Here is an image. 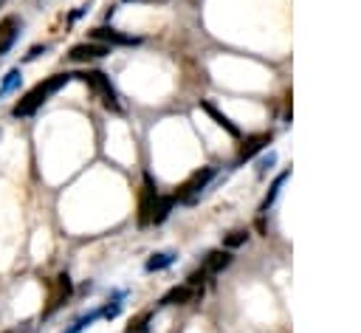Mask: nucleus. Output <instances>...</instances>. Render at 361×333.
Wrapping results in <instances>:
<instances>
[{
	"label": "nucleus",
	"instance_id": "f257e3e1",
	"mask_svg": "<svg viewBox=\"0 0 361 333\" xmlns=\"http://www.w3.org/2000/svg\"><path fill=\"white\" fill-rule=\"evenodd\" d=\"M71 79H74V74H68V71H62V74H51V76L40 79L31 91H26V94L15 102L12 116H15V119H28V116H34L45 102H49V99L54 96V94H60Z\"/></svg>",
	"mask_w": 361,
	"mask_h": 333
},
{
	"label": "nucleus",
	"instance_id": "f03ea898",
	"mask_svg": "<svg viewBox=\"0 0 361 333\" xmlns=\"http://www.w3.org/2000/svg\"><path fill=\"white\" fill-rule=\"evenodd\" d=\"M74 79H82L85 85L94 91L99 99H102V105L110 110V113H121V102H119V94H116V88H113V82H110V76L105 74V71H96V68H85V71H79V74H74Z\"/></svg>",
	"mask_w": 361,
	"mask_h": 333
},
{
	"label": "nucleus",
	"instance_id": "7ed1b4c3",
	"mask_svg": "<svg viewBox=\"0 0 361 333\" xmlns=\"http://www.w3.org/2000/svg\"><path fill=\"white\" fill-rule=\"evenodd\" d=\"M217 176V170L215 166H201V170H195L184 184H180L178 189H175V200L178 203H187V206H192V203H198V198L203 195V189L212 184V178Z\"/></svg>",
	"mask_w": 361,
	"mask_h": 333
},
{
	"label": "nucleus",
	"instance_id": "20e7f679",
	"mask_svg": "<svg viewBox=\"0 0 361 333\" xmlns=\"http://www.w3.org/2000/svg\"><path fill=\"white\" fill-rule=\"evenodd\" d=\"M74 297V280H71V274H57L54 280H51V288H49V300H45V308H42V319H49V316H54L68 300Z\"/></svg>",
	"mask_w": 361,
	"mask_h": 333
},
{
	"label": "nucleus",
	"instance_id": "39448f33",
	"mask_svg": "<svg viewBox=\"0 0 361 333\" xmlns=\"http://www.w3.org/2000/svg\"><path fill=\"white\" fill-rule=\"evenodd\" d=\"M110 54V46H105V43H94V40H85V43H76V46H71L68 49V54H65V60L68 62H94V60H105Z\"/></svg>",
	"mask_w": 361,
	"mask_h": 333
},
{
	"label": "nucleus",
	"instance_id": "423d86ee",
	"mask_svg": "<svg viewBox=\"0 0 361 333\" xmlns=\"http://www.w3.org/2000/svg\"><path fill=\"white\" fill-rule=\"evenodd\" d=\"M90 40L94 43H105V46H139V37H130L113 26H96V28H90Z\"/></svg>",
	"mask_w": 361,
	"mask_h": 333
},
{
	"label": "nucleus",
	"instance_id": "0eeeda50",
	"mask_svg": "<svg viewBox=\"0 0 361 333\" xmlns=\"http://www.w3.org/2000/svg\"><path fill=\"white\" fill-rule=\"evenodd\" d=\"M20 28H23V20L17 15H6L0 20V57H6L12 51V46L20 40Z\"/></svg>",
	"mask_w": 361,
	"mask_h": 333
},
{
	"label": "nucleus",
	"instance_id": "6e6552de",
	"mask_svg": "<svg viewBox=\"0 0 361 333\" xmlns=\"http://www.w3.org/2000/svg\"><path fill=\"white\" fill-rule=\"evenodd\" d=\"M158 192H156V184H153V176L147 173L144 176V187H142V198H139V226H147L150 223V215H153V203H156Z\"/></svg>",
	"mask_w": 361,
	"mask_h": 333
},
{
	"label": "nucleus",
	"instance_id": "1a4fd4ad",
	"mask_svg": "<svg viewBox=\"0 0 361 333\" xmlns=\"http://www.w3.org/2000/svg\"><path fill=\"white\" fill-rule=\"evenodd\" d=\"M271 142H274V133H257V136H249L243 144H240V153H237V164H246L251 161L260 150H265Z\"/></svg>",
	"mask_w": 361,
	"mask_h": 333
},
{
	"label": "nucleus",
	"instance_id": "9d476101",
	"mask_svg": "<svg viewBox=\"0 0 361 333\" xmlns=\"http://www.w3.org/2000/svg\"><path fill=\"white\" fill-rule=\"evenodd\" d=\"M198 294H201V288H190V285L184 282V285L169 288L167 294L158 300V305H161V308H164V305H187V302H192Z\"/></svg>",
	"mask_w": 361,
	"mask_h": 333
},
{
	"label": "nucleus",
	"instance_id": "9b49d317",
	"mask_svg": "<svg viewBox=\"0 0 361 333\" xmlns=\"http://www.w3.org/2000/svg\"><path fill=\"white\" fill-rule=\"evenodd\" d=\"M232 266V252L229 248H215V252H209L206 255V260H203V271L206 274H220L223 268H229Z\"/></svg>",
	"mask_w": 361,
	"mask_h": 333
},
{
	"label": "nucleus",
	"instance_id": "f8f14e48",
	"mask_svg": "<svg viewBox=\"0 0 361 333\" xmlns=\"http://www.w3.org/2000/svg\"><path fill=\"white\" fill-rule=\"evenodd\" d=\"M201 108H203V110H206V113L212 116V121L217 124V128H223V130H226V133H229V136H235V139H240V128H237V124H235V121H232L229 116H226V113H220V110H217V108H215L212 102H206V99H201Z\"/></svg>",
	"mask_w": 361,
	"mask_h": 333
},
{
	"label": "nucleus",
	"instance_id": "ddd939ff",
	"mask_svg": "<svg viewBox=\"0 0 361 333\" xmlns=\"http://www.w3.org/2000/svg\"><path fill=\"white\" fill-rule=\"evenodd\" d=\"M20 85H23V68L15 65V68H9L3 76H0V99H6L9 94L20 91Z\"/></svg>",
	"mask_w": 361,
	"mask_h": 333
},
{
	"label": "nucleus",
	"instance_id": "4468645a",
	"mask_svg": "<svg viewBox=\"0 0 361 333\" xmlns=\"http://www.w3.org/2000/svg\"><path fill=\"white\" fill-rule=\"evenodd\" d=\"M172 206H175V198L172 195H158L156 203H153V215H150V223H164L172 212Z\"/></svg>",
	"mask_w": 361,
	"mask_h": 333
},
{
	"label": "nucleus",
	"instance_id": "2eb2a0df",
	"mask_svg": "<svg viewBox=\"0 0 361 333\" xmlns=\"http://www.w3.org/2000/svg\"><path fill=\"white\" fill-rule=\"evenodd\" d=\"M96 319H102V308H94V311H87V314H82V316H76L71 325H65L60 333H82L85 327H90Z\"/></svg>",
	"mask_w": 361,
	"mask_h": 333
},
{
	"label": "nucleus",
	"instance_id": "dca6fc26",
	"mask_svg": "<svg viewBox=\"0 0 361 333\" xmlns=\"http://www.w3.org/2000/svg\"><path fill=\"white\" fill-rule=\"evenodd\" d=\"M127 297V291H110V297H108V302L102 305V319H116L119 314H121V300Z\"/></svg>",
	"mask_w": 361,
	"mask_h": 333
},
{
	"label": "nucleus",
	"instance_id": "f3484780",
	"mask_svg": "<svg viewBox=\"0 0 361 333\" xmlns=\"http://www.w3.org/2000/svg\"><path fill=\"white\" fill-rule=\"evenodd\" d=\"M175 260H178V255H175V252H156V255L144 263V268H147L150 274H153V271H164V268H169Z\"/></svg>",
	"mask_w": 361,
	"mask_h": 333
},
{
	"label": "nucleus",
	"instance_id": "a211bd4d",
	"mask_svg": "<svg viewBox=\"0 0 361 333\" xmlns=\"http://www.w3.org/2000/svg\"><path fill=\"white\" fill-rule=\"evenodd\" d=\"M288 178H291V173H288V170H285V173H280V176L274 178V184L268 187V195H265V200H262V206H260L262 212H268L271 206H274V200H277V195H280V189H283V184H285Z\"/></svg>",
	"mask_w": 361,
	"mask_h": 333
},
{
	"label": "nucleus",
	"instance_id": "6ab92c4d",
	"mask_svg": "<svg viewBox=\"0 0 361 333\" xmlns=\"http://www.w3.org/2000/svg\"><path fill=\"white\" fill-rule=\"evenodd\" d=\"M150 319H153V311H139V314H135V316L127 322V333H144Z\"/></svg>",
	"mask_w": 361,
	"mask_h": 333
},
{
	"label": "nucleus",
	"instance_id": "aec40b11",
	"mask_svg": "<svg viewBox=\"0 0 361 333\" xmlns=\"http://www.w3.org/2000/svg\"><path fill=\"white\" fill-rule=\"evenodd\" d=\"M246 240H249V229H235V232H229L223 237V248H237V246H246Z\"/></svg>",
	"mask_w": 361,
	"mask_h": 333
},
{
	"label": "nucleus",
	"instance_id": "412c9836",
	"mask_svg": "<svg viewBox=\"0 0 361 333\" xmlns=\"http://www.w3.org/2000/svg\"><path fill=\"white\" fill-rule=\"evenodd\" d=\"M45 51H49V46H31L26 54H23V60H20V65H26V62H34L40 54H45Z\"/></svg>",
	"mask_w": 361,
	"mask_h": 333
},
{
	"label": "nucleus",
	"instance_id": "4be33fe9",
	"mask_svg": "<svg viewBox=\"0 0 361 333\" xmlns=\"http://www.w3.org/2000/svg\"><path fill=\"white\" fill-rule=\"evenodd\" d=\"M274 161H277V155H274V153H268V158H262V161H260V166H257V176L262 178V176H265V170H271V164H274Z\"/></svg>",
	"mask_w": 361,
	"mask_h": 333
},
{
	"label": "nucleus",
	"instance_id": "5701e85b",
	"mask_svg": "<svg viewBox=\"0 0 361 333\" xmlns=\"http://www.w3.org/2000/svg\"><path fill=\"white\" fill-rule=\"evenodd\" d=\"M127 3H133V0H127ZM135 3H164V0H135Z\"/></svg>",
	"mask_w": 361,
	"mask_h": 333
},
{
	"label": "nucleus",
	"instance_id": "b1692460",
	"mask_svg": "<svg viewBox=\"0 0 361 333\" xmlns=\"http://www.w3.org/2000/svg\"><path fill=\"white\" fill-rule=\"evenodd\" d=\"M3 333H15V330H3Z\"/></svg>",
	"mask_w": 361,
	"mask_h": 333
}]
</instances>
